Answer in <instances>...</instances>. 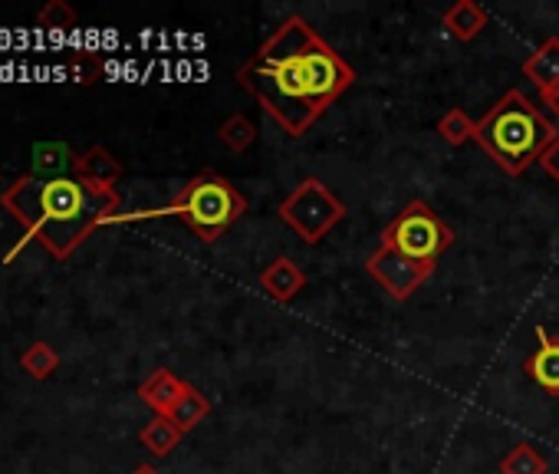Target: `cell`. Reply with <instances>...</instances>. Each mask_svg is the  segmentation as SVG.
Wrapping results in <instances>:
<instances>
[{"mask_svg":"<svg viewBox=\"0 0 559 474\" xmlns=\"http://www.w3.org/2000/svg\"><path fill=\"white\" fill-rule=\"evenodd\" d=\"M237 83L287 135L304 139L356 83V70L304 17H290L237 70Z\"/></svg>","mask_w":559,"mask_h":474,"instance_id":"cell-1","label":"cell"},{"mask_svg":"<svg viewBox=\"0 0 559 474\" xmlns=\"http://www.w3.org/2000/svg\"><path fill=\"white\" fill-rule=\"evenodd\" d=\"M0 201L24 224L31 241L44 245L57 261H67L80 245H86L96 227L112 224L122 204L116 188L90 185L76 175L50 181L24 175Z\"/></svg>","mask_w":559,"mask_h":474,"instance_id":"cell-2","label":"cell"},{"mask_svg":"<svg viewBox=\"0 0 559 474\" xmlns=\"http://www.w3.org/2000/svg\"><path fill=\"white\" fill-rule=\"evenodd\" d=\"M556 135L559 129L526 99V93L507 90L493 103V109L477 122L474 142L493 158V165L503 175L520 178L533 162L543 158Z\"/></svg>","mask_w":559,"mask_h":474,"instance_id":"cell-3","label":"cell"},{"mask_svg":"<svg viewBox=\"0 0 559 474\" xmlns=\"http://www.w3.org/2000/svg\"><path fill=\"white\" fill-rule=\"evenodd\" d=\"M247 214V198L217 171H201L194 175L178 194L171 204L165 208H152V211H132V214H116L112 224H122V221H145V217H178L185 221L194 234L198 241L204 245H214L217 237H224V230L240 221Z\"/></svg>","mask_w":559,"mask_h":474,"instance_id":"cell-4","label":"cell"},{"mask_svg":"<svg viewBox=\"0 0 559 474\" xmlns=\"http://www.w3.org/2000/svg\"><path fill=\"white\" fill-rule=\"evenodd\" d=\"M454 245L451 224L441 221V214L428 201H408L382 230V248L399 251L408 261L418 264H438L444 251Z\"/></svg>","mask_w":559,"mask_h":474,"instance_id":"cell-5","label":"cell"},{"mask_svg":"<svg viewBox=\"0 0 559 474\" xmlns=\"http://www.w3.org/2000/svg\"><path fill=\"white\" fill-rule=\"evenodd\" d=\"M276 214L304 245L313 248L346 217V204L320 178H304L284 201H280Z\"/></svg>","mask_w":559,"mask_h":474,"instance_id":"cell-6","label":"cell"},{"mask_svg":"<svg viewBox=\"0 0 559 474\" xmlns=\"http://www.w3.org/2000/svg\"><path fill=\"white\" fill-rule=\"evenodd\" d=\"M435 271H438V264L408 261V258H402L399 251H389V248H382V245H379V251H372L369 261H366V274H369L392 300H399V304L412 300V297L425 287V281H431Z\"/></svg>","mask_w":559,"mask_h":474,"instance_id":"cell-7","label":"cell"},{"mask_svg":"<svg viewBox=\"0 0 559 474\" xmlns=\"http://www.w3.org/2000/svg\"><path fill=\"white\" fill-rule=\"evenodd\" d=\"M536 333V346L533 353L523 359V372L549 395H559V340L549 336L543 327L533 330Z\"/></svg>","mask_w":559,"mask_h":474,"instance_id":"cell-8","label":"cell"},{"mask_svg":"<svg viewBox=\"0 0 559 474\" xmlns=\"http://www.w3.org/2000/svg\"><path fill=\"white\" fill-rule=\"evenodd\" d=\"M260 287H263V294H266L270 300H276V304H290L294 297H300V294L307 291V274H304V268H300L294 258L280 254V258H273V261L266 264V271L260 274Z\"/></svg>","mask_w":559,"mask_h":474,"instance_id":"cell-9","label":"cell"},{"mask_svg":"<svg viewBox=\"0 0 559 474\" xmlns=\"http://www.w3.org/2000/svg\"><path fill=\"white\" fill-rule=\"evenodd\" d=\"M73 175L83 178V181H90V185L116 188V181L122 178V162L106 145H90L86 152H80Z\"/></svg>","mask_w":559,"mask_h":474,"instance_id":"cell-10","label":"cell"},{"mask_svg":"<svg viewBox=\"0 0 559 474\" xmlns=\"http://www.w3.org/2000/svg\"><path fill=\"white\" fill-rule=\"evenodd\" d=\"M185 389H188V382L178 379L171 369H155V372L139 386V399H142L155 415H168L171 405L181 399Z\"/></svg>","mask_w":559,"mask_h":474,"instance_id":"cell-11","label":"cell"},{"mask_svg":"<svg viewBox=\"0 0 559 474\" xmlns=\"http://www.w3.org/2000/svg\"><path fill=\"white\" fill-rule=\"evenodd\" d=\"M441 24H444V31H448L454 40L471 44L474 37H480V34H484V27L490 24V14H487L480 4H474V0H457L454 8H448V11H444Z\"/></svg>","mask_w":559,"mask_h":474,"instance_id":"cell-12","label":"cell"},{"mask_svg":"<svg viewBox=\"0 0 559 474\" xmlns=\"http://www.w3.org/2000/svg\"><path fill=\"white\" fill-rule=\"evenodd\" d=\"M76 152L67 145V142H37L34 145V168L31 175L34 178H67L70 171H76Z\"/></svg>","mask_w":559,"mask_h":474,"instance_id":"cell-13","label":"cell"},{"mask_svg":"<svg viewBox=\"0 0 559 474\" xmlns=\"http://www.w3.org/2000/svg\"><path fill=\"white\" fill-rule=\"evenodd\" d=\"M523 76L543 93L559 86V37L543 40L526 60H523Z\"/></svg>","mask_w":559,"mask_h":474,"instance_id":"cell-14","label":"cell"},{"mask_svg":"<svg viewBox=\"0 0 559 474\" xmlns=\"http://www.w3.org/2000/svg\"><path fill=\"white\" fill-rule=\"evenodd\" d=\"M207 415H211V399H207L201 389H194V386L188 382V389L181 392V399L171 405V412H168L165 418H171L181 431H191V428H198Z\"/></svg>","mask_w":559,"mask_h":474,"instance_id":"cell-15","label":"cell"},{"mask_svg":"<svg viewBox=\"0 0 559 474\" xmlns=\"http://www.w3.org/2000/svg\"><path fill=\"white\" fill-rule=\"evenodd\" d=\"M181 428L171 422V418H165V415H155L142 431H139V441L155 454V458H165V454H171L175 448H178V441H181Z\"/></svg>","mask_w":559,"mask_h":474,"instance_id":"cell-16","label":"cell"},{"mask_svg":"<svg viewBox=\"0 0 559 474\" xmlns=\"http://www.w3.org/2000/svg\"><path fill=\"white\" fill-rule=\"evenodd\" d=\"M497 467L500 474H549V461L533 445H513Z\"/></svg>","mask_w":559,"mask_h":474,"instance_id":"cell-17","label":"cell"},{"mask_svg":"<svg viewBox=\"0 0 559 474\" xmlns=\"http://www.w3.org/2000/svg\"><path fill=\"white\" fill-rule=\"evenodd\" d=\"M435 132L441 135V142H448L451 149H457V145H464V142H474L477 122H474L464 109H448V112L435 122Z\"/></svg>","mask_w":559,"mask_h":474,"instance_id":"cell-18","label":"cell"},{"mask_svg":"<svg viewBox=\"0 0 559 474\" xmlns=\"http://www.w3.org/2000/svg\"><path fill=\"white\" fill-rule=\"evenodd\" d=\"M217 139H221V145H227L230 152H247L253 142H257V126L243 116V112H234V116H227L224 122H221V129H217Z\"/></svg>","mask_w":559,"mask_h":474,"instance_id":"cell-19","label":"cell"},{"mask_svg":"<svg viewBox=\"0 0 559 474\" xmlns=\"http://www.w3.org/2000/svg\"><path fill=\"white\" fill-rule=\"evenodd\" d=\"M21 366L34 376V379H50L60 366V356L50 343H31L24 353H21Z\"/></svg>","mask_w":559,"mask_h":474,"instance_id":"cell-20","label":"cell"},{"mask_svg":"<svg viewBox=\"0 0 559 474\" xmlns=\"http://www.w3.org/2000/svg\"><path fill=\"white\" fill-rule=\"evenodd\" d=\"M37 27H44V31H70V27H76V11L67 4V0H50V4L37 14Z\"/></svg>","mask_w":559,"mask_h":474,"instance_id":"cell-21","label":"cell"},{"mask_svg":"<svg viewBox=\"0 0 559 474\" xmlns=\"http://www.w3.org/2000/svg\"><path fill=\"white\" fill-rule=\"evenodd\" d=\"M70 63H73L76 83H83V86H90V83H96V80L103 76V63H99L96 57H90V54H76Z\"/></svg>","mask_w":559,"mask_h":474,"instance_id":"cell-22","label":"cell"},{"mask_svg":"<svg viewBox=\"0 0 559 474\" xmlns=\"http://www.w3.org/2000/svg\"><path fill=\"white\" fill-rule=\"evenodd\" d=\"M539 165H543V171H546L549 178H556V181H559V135L549 142V149L543 152Z\"/></svg>","mask_w":559,"mask_h":474,"instance_id":"cell-23","label":"cell"},{"mask_svg":"<svg viewBox=\"0 0 559 474\" xmlns=\"http://www.w3.org/2000/svg\"><path fill=\"white\" fill-rule=\"evenodd\" d=\"M539 99H543V106H546L552 116H559V86H552V90H543V93H539Z\"/></svg>","mask_w":559,"mask_h":474,"instance_id":"cell-24","label":"cell"},{"mask_svg":"<svg viewBox=\"0 0 559 474\" xmlns=\"http://www.w3.org/2000/svg\"><path fill=\"white\" fill-rule=\"evenodd\" d=\"M132 474H162V471H158L155 464H139V467H135Z\"/></svg>","mask_w":559,"mask_h":474,"instance_id":"cell-25","label":"cell"}]
</instances>
